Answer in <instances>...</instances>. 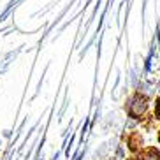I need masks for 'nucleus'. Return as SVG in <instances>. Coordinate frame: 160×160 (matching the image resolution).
<instances>
[{
  "mask_svg": "<svg viewBox=\"0 0 160 160\" xmlns=\"http://www.w3.org/2000/svg\"><path fill=\"white\" fill-rule=\"evenodd\" d=\"M155 113H157V118L160 120V99L157 100V106H155Z\"/></svg>",
  "mask_w": 160,
  "mask_h": 160,
  "instance_id": "nucleus-2",
  "label": "nucleus"
},
{
  "mask_svg": "<svg viewBox=\"0 0 160 160\" xmlns=\"http://www.w3.org/2000/svg\"><path fill=\"white\" fill-rule=\"evenodd\" d=\"M158 141H160V132H158Z\"/></svg>",
  "mask_w": 160,
  "mask_h": 160,
  "instance_id": "nucleus-3",
  "label": "nucleus"
},
{
  "mask_svg": "<svg viewBox=\"0 0 160 160\" xmlns=\"http://www.w3.org/2000/svg\"><path fill=\"white\" fill-rule=\"evenodd\" d=\"M146 109H148V102H146V99H144V97H141V95H134V97L128 100V104H127L128 114L134 116V118L141 116Z\"/></svg>",
  "mask_w": 160,
  "mask_h": 160,
  "instance_id": "nucleus-1",
  "label": "nucleus"
}]
</instances>
